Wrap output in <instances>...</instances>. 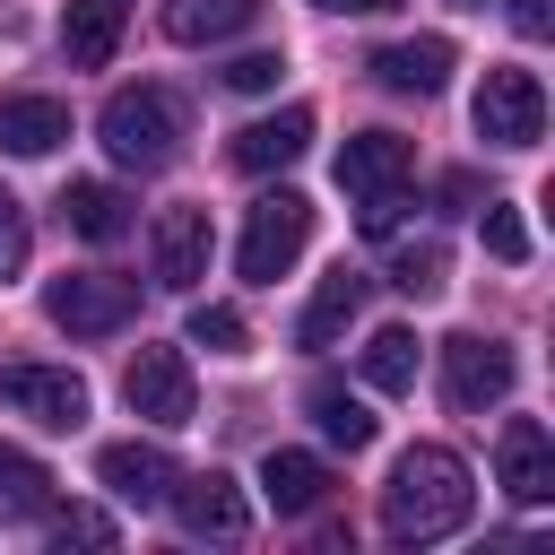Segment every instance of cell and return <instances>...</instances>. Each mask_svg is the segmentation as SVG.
<instances>
[{"label": "cell", "instance_id": "cell-1", "mask_svg": "<svg viewBox=\"0 0 555 555\" xmlns=\"http://www.w3.org/2000/svg\"><path fill=\"white\" fill-rule=\"evenodd\" d=\"M477 512V486H468V460L442 451V442H408L390 460V486H382V529L399 546H434L451 529H468Z\"/></svg>", "mask_w": 555, "mask_h": 555}, {"label": "cell", "instance_id": "cell-2", "mask_svg": "<svg viewBox=\"0 0 555 555\" xmlns=\"http://www.w3.org/2000/svg\"><path fill=\"white\" fill-rule=\"evenodd\" d=\"M95 139L121 173H165L173 147H182V104L165 87H113L104 113H95Z\"/></svg>", "mask_w": 555, "mask_h": 555}, {"label": "cell", "instance_id": "cell-3", "mask_svg": "<svg viewBox=\"0 0 555 555\" xmlns=\"http://www.w3.org/2000/svg\"><path fill=\"white\" fill-rule=\"evenodd\" d=\"M304 243H312V199H304V191H260L251 217H243L234 269H243L251 286H278V278L304 260Z\"/></svg>", "mask_w": 555, "mask_h": 555}, {"label": "cell", "instance_id": "cell-4", "mask_svg": "<svg viewBox=\"0 0 555 555\" xmlns=\"http://www.w3.org/2000/svg\"><path fill=\"white\" fill-rule=\"evenodd\" d=\"M512 382H520V356H512L503 338H486V330H460V338H442V399H451L460 416H486V408H503V399H512Z\"/></svg>", "mask_w": 555, "mask_h": 555}, {"label": "cell", "instance_id": "cell-5", "mask_svg": "<svg viewBox=\"0 0 555 555\" xmlns=\"http://www.w3.org/2000/svg\"><path fill=\"white\" fill-rule=\"evenodd\" d=\"M121 399H130V416H147V425L182 434V425L199 416L191 356H182V347H139V356H130V373H121Z\"/></svg>", "mask_w": 555, "mask_h": 555}, {"label": "cell", "instance_id": "cell-6", "mask_svg": "<svg viewBox=\"0 0 555 555\" xmlns=\"http://www.w3.org/2000/svg\"><path fill=\"white\" fill-rule=\"evenodd\" d=\"M0 408L43 425V434H78L87 425V382L69 364H0Z\"/></svg>", "mask_w": 555, "mask_h": 555}, {"label": "cell", "instance_id": "cell-7", "mask_svg": "<svg viewBox=\"0 0 555 555\" xmlns=\"http://www.w3.org/2000/svg\"><path fill=\"white\" fill-rule=\"evenodd\" d=\"M477 139L486 147H538L546 139V87H538V69H486V87H477Z\"/></svg>", "mask_w": 555, "mask_h": 555}, {"label": "cell", "instance_id": "cell-8", "mask_svg": "<svg viewBox=\"0 0 555 555\" xmlns=\"http://www.w3.org/2000/svg\"><path fill=\"white\" fill-rule=\"evenodd\" d=\"M43 312H52L69 338H113V330L139 312V286H130V278H104V269H78V278H52V286H43Z\"/></svg>", "mask_w": 555, "mask_h": 555}, {"label": "cell", "instance_id": "cell-9", "mask_svg": "<svg viewBox=\"0 0 555 555\" xmlns=\"http://www.w3.org/2000/svg\"><path fill=\"white\" fill-rule=\"evenodd\" d=\"M208 251H217L208 208H165V217L147 225V269H156V286H173V295H191V286L208 278Z\"/></svg>", "mask_w": 555, "mask_h": 555}, {"label": "cell", "instance_id": "cell-10", "mask_svg": "<svg viewBox=\"0 0 555 555\" xmlns=\"http://www.w3.org/2000/svg\"><path fill=\"white\" fill-rule=\"evenodd\" d=\"M165 503H173V520H182L191 538H217V546H234V538L251 529V503H243V486H234L225 468L173 477V486H165Z\"/></svg>", "mask_w": 555, "mask_h": 555}, {"label": "cell", "instance_id": "cell-11", "mask_svg": "<svg viewBox=\"0 0 555 555\" xmlns=\"http://www.w3.org/2000/svg\"><path fill=\"white\" fill-rule=\"evenodd\" d=\"M408 165H416V147H408L399 130H356V139L338 147V191H347V199H382V191L408 182Z\"/></svg>", "mask_w": 555, "mask_h": 555}, {"label": "cell", "instance_id": "cell-12", "mask_svg": "<svg viewBox=\"0 0 555 555\" xmlns=\"http://www.w3.org/2000/svg\"><path fill=\"white\" fill-rule=\"evenodd\" d=\"M494 477H503L512 503H546V494H555V442H546L538 416H512V425H503V442H494Z\"/></svg>", "mask_w": 555, "mask_h": 555}, {"label": "cell", "instance_id": "cell-13", "mask_svg": "<svg viewBox=\"0 0 555 555\" xmlns=\"http://www.w3.org/2000/svg\"><path fill=\"white\" fill-rule=\"evenodd\" d=\"M364 295H373V278L338 260V269H330V278L312 286V304H304V321H295V347H312V356H321V347H338V338L356 330V312H364Z\"/></svg>", "mask_w": 555, "mask_h": 555}, {"label": "cell", "instance_id": "cell-14", "mask_svg": "<svg viewBox=\"0 0 555 555\" xmlns=\"http://www.w3.org/2000/svg\"><path fill=\"white\" fill-rule=\"evenodd\" d=\"M451 61H460V52H451L442 35H408V43H382V52H373V78H382L390 95H442V87H451Z\"/></svg>", "mask_w": 555, "mask_h": 555}, {"label": "cell", "instance_id": "cell-15", "mask_svg": "<svg viewBox=\"0 0 555 555\" xmlns=\"http://www.w3.org/2000/svg\"><path fill=\"white\" fill-rule=\"evenodd\" d=\"M95 477H104V494L113 503H165V486H173V460L156 451V442H104L95 451Z\"/></svg>", "mask_w": 555, "mask_h": 555}, {"label": "cell", "instance_id": "cell-16", "mask_svg": "<svg viewBox=\"0 0 555 555\" xmlns=\"http://www.w3.org/2000/svg\"><path fill=\"white\" fill-rule=\"evenodd\" d=\"M304 147H312V113H304V104L260 113V121L234 130V165H243V173H278V165H295Z\"/></svg>", "mask_w": 555, "mask_h": 555}, {"label": "cell", "instance_id": "cell-17", "mask_svg": "<svg viewBox=\"0 0 555 555\" xmlns=\"http://www.w3.org/2000/svg\"><path fill=\"white\" fill-rule=\"evenodd\" d=\"M121 26H130V0H69L61 9V52L69 69H104L121 52Z\"/></svg>", "mask_w": 555, "mask_h": 555}, {"label": "cell", "instance_id": "cell-18", "mask_svg": "<svg viewBox=\"0 0 555 555\" xmlns=\"http://www.w3.org/2000/svg\"><path fill=\"white\" fill-rule=\"evenodd\" d=\"M260 494H269V512H321V494H330V460L321 451H269L260 460Z\"/></svg>", "mask_w": 555, "mask_h": 555}, {"label": "cell", "instance_id": "cell-19", "mask_svg": "<svg viewBox=\"0 0 555 555\" xmlns=\"http://www.w3.org/2000/svg\"><path fill=\"white\" fill-rule=\"evenodd\" d=\"M69 139V104L61 95H0V147L9 156H52Z\"/></svg>", "mask_w": 555, "mask_h": 555}, {"label": "cell", "instance_id": "cell-20", "mask_svg": "<svg viewBox=\"0 0 555 555\" xmlns=\"http://www.w3.org/2000/svg\"><path fill=\"white\" fill-rule=\"evenodd\" d=\"M61 217H69L78 243H121V234H130V199H121L113 182H69V191H61Z\"/></svg>", "mask_w": 555, "mask_h": 555}, {"label": "cell", "instance_id": "cell-21", "mask_svg": "<svg viewBox=\"0 0 555 555\" xmlns=\"http://www.w3.org/2000/svg\"><path fill=\"white\" fill-rule=\"evenodd\" d=\"M260 17V0H165V35L173 43H225Z\"/></svg>", "mask_w": 555, "mask_h": 555}, {"label": "cell", "instance_id": "cell-22", "mask_svg": "<svg viewBox=\"0 0 555 555\" xmlns=\"http://www.w3.org/2000/svg\"><path fill=\"white\" fill-rule=\"evenodd\" d=\"M312 425H321V442H330V451H364V442L382 434V416H373L356 390H338V382H321V390H312Z\"/></svg>", "mask_w": 555, "mask_h": 555}, {"label": "cell", "instance_id": "cell-23", "mask_svg": "<svg viewBox=\"0 0 555 555\" xmlns=\"http://www.w3.org/2000/svg\"><path fill=\"white\" fill-rule=\"evenodd\" d=\"M416 356H425L416 330H373L364 338V382L373 390H416Z\"/></svg>", "mask_w": 555, "mask_h": 555}, {"label": "cell", "instance_id": "cell-24", "mask_svg": "<svg viewBox=\"0 0 555 555\" xmlns=\"http://www.w3.org/2000/svg\"><path fill=\"white\" fill-rule=\"evenodd\" d=\"M52 503V468L17 442H0V512H43Z\"/></svg>", "mask_w": 555, "mask_h": 555}, {"label": "cell", "instance_id": "cell-25", "mask_svg": "<svg viewBox=\"0 0 555 555\" xmlns=\"http://www.w3.org/2000/svg\"><path fill=\"white\" fill-rule=\"evenodd\" d=\"M442 278H451V251H442L434 234L390 251V286H399V295H416V304H425V295H442Z\"/></svg>", "mask_w": 555, "mask_h": 555}, {"label": "cell", "instance_id": "cell-26", "mask_svg": "<svg viewBox=\"0 0 555 555\" xmlns=\"http://www.w3.org/2000/svg\"><path fill=\"white\" fill-rule=\"evenodd\" d=\"M191 347H208V356H251V321L234 312V304H191Z\"/></svg>", "mask_w": 555, "mask_h": 555}, {"label": "cell", "instance_id": "cell-27", "mask_svg": "<svg viewBox=\"0 0 555 555\" xmlns=\"http://www.w3.org/2000/svg\"><path fill=\"white\" fill-rule=\"evenodd\" d=\"M486 251H494V260H512V269L529 260V225H520V208H512V199H486Z\"/></svg>", "mask_w": 555, "mask_h": 555}, {"label": "cell", "instance_id": "cell-28", "mask_svg": "<svg viewBox=\"0 0 555 555\" xmlns=\"http://www.w3.org/2000/svg\"><path fill=\"white\" fill-rule=\"evenodd\" d=\"M52 538H61V546H113L121 529H113V512H95V503H69V512H52Z\"/></svg>", "mask_w": 555, "mask_h": 555}, {"label": "cell", "instance_id": "cell-29", "mask_svg": "<svg viewBox=\"0 0 555 555\" xmlns=\"http://www.w3.org/2000/svg\"><path fill=\"white\" fill-rule=\"evenodd\" d=\"M26 251H35V225H26V208H17L9 191H0V286H9L17 269H26Z\"/></svg>", "mask_w": 555, "mask_h": 555}, {"label": "cell", "instance_id": "cell-30", "mask_svg": "<svg viewBox=\"0 0 555 555\" xmlns=\"http://www.w3.org/2000/svg\"><path fill=\"white\" fill-rule=\"evenodd\" d=\"M278 78H286V52H243V61L225 69L234 95H278Z\"/></svg>", "mask_w": 555, "mask_h": 555}, {"label": "cell", "instance_id": "cell-31", "mask_svg": "<svg viewBox=\"0 0 555 555\" xmlns=\"http://www.w3.org/2000/svg\"><path fill=\"white\" fill-rule=\"evenodd\" d=\"M512 26H520V35H529V43H538V35H546V26H555V17H546V0H512Z\"/></svg>", "mask_w": 555, "mask_h": 555}, {"label": "cell", "instance_id": "cell-32", "mask_svg": "<svg viewBox=\"0 0 555 555\" xmlns=\"http://www.w3.org/2000/svg\"><path fill=\"white\" fill-rule=\"evenodd\" d=\"M312 9H338V17H382V9H399V0H312Z\"/></svg>", "mask_w": 555, "mask_h": 555}]
</instances>
